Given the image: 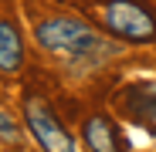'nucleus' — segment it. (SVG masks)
I'll list each match as a JSON object with an SVG mask.
<instances>
[{
  "label": "nucleus",
  "mask_w": 156,
  "mask_h": 152,
  "mask_svg": "<svg viewBox=\"0 0 156 152\" xmlns=\"http://www.w3.org/2000/svg\"><path fill=\"white\" fill-rule=\"evenodd\" d=\"M102 20L122 41H133V44L156 41V14L139 0H109L102 7Z\"/></svg>",
  "instance_id": "obj_1"
},
{
  "label": "nucleus",
  "mask_w": 156,
  "mask_h": 152,
  "mask_svg": "<svg viewBox=\"0 0 156 152\" xmlns=\"http://www.w3.org/2000/svg\"><path fill=\"white\" fill-rule=\"evenodd\" d=\"M37 41L51 51H71V54H82V51H92L98 44V34L88 27V24L75 20V17H55L44 20L37 27Z\"/></svg>",
  "instance_id": "obj_2"
},
{
  "label": "nucleus",
  "mask_w": 156,
  "mask_h": 152,
  "mask_svg": "<svg viewBox=\"0 0 156 152\" xmlns=\"http://www.w3.org/2000/svg\"><path fill=\"white\" fill-rule=\"evenodd\" d=\"M24 115H27V125L37 139V145L44 152H75V139L65 132V125L58 122V115L51 112L41 98H27L24 101Z\"/></svg>",
  "instance_id": "obj_3"
},
{
  "label": "nucleus",
  "mask_w": 156,
  "mask_h": 152,
  "mask_svg": "<svg viewBox=\"0 0 156 152\" xmlns=\"http://www.w3.org/2000/svg\"><path fill=\"white\" fill-rule=\"evenodd\" d=\"M82 135H85V145H88L92 152H126L122 135H119L115 122H112L109 115H92V118L85 122Z\"/></svg>",
  "instance_id": "obj_4"
},
{
  "label": "nucleus",
  "mask_w": 156,
  "mask_h": 152,
  "mask_svg": "<svg viewBox=\"0 0 156 152\" xmlns=\"http://www.w3.org/2000/svg\"><path fill=\"white\" fill-rule=\"evenodd\" d=\"M24 61V47H20V34L14 24L0 20V71H17Z\"/></svg>",
  "instance_id": "obj_5"
},
{
  "label": "nucleus",
  "mask_w": 156,
  "mask_h": 152,
  "mask_svg": "<svg viewBox=\"0 0 156 152\" xmlns=\"http://www.w3.org/2000/svg\"><path fill=\"white\" fill-rule=\"evenodd\" d=\"M126 105H129V112H133L136 118L156 125V88H133Z\"/></svg>",
  "instance_id": "obj_6"
},
{
  "label": "nucleus",
  "mask_w": 156,
  "mask_h": 152,
  "mask_svg": "<svg viewBox=\"0 0 156 152\" xmlns=\"http://www.w3.org/2000/svg\"><path fill=\"white\" fill-rule=\"evenodd\" d=\"M0 139H7V142H20V132H17V125H14V118L0 108Z\"/></svg>",
  "instance_id": "obj_7"
}]
</instances>
